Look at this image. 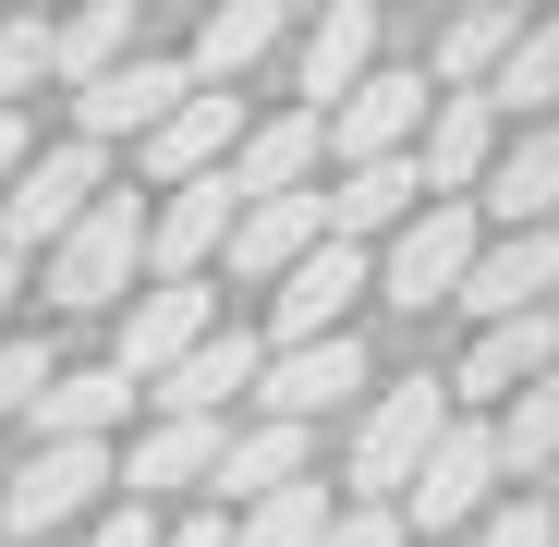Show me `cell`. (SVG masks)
<instances>
[{
	"mask_svg": "<svg viewBox=\"0 0 559 547\" xmlns=\"http://www.w3.org/2000/svg\"><path fill=\"white\" fill-rule=\"evenodd\" d=\"M353 293H378V255H365V243H317V255L293 267V281L267 293V329H280V353H293V341H341Z\"/></svg>",
	"mask_w": 559,
	"mask_h": 547,
	"instance_id": "30bf717a",
	"label": "cell"
},
{
	"mask_svg": "<svg viewBox=\"0 0 559 547\" xmlns=\"http://www.w3.org/2000/svg\"><path fill=\"white\" fill-rule=\"evenodd\" d=\"M499 487H511V463H499V426L487 414H462L438 450H426V475H414V499H402V523L414 535H450V523H487L499 511Z\"/></svg>",
	"mask_w": 559,
	"mask_h": 547,
	"instance_id": "8992f818",
	"label": "cell"
},
{
	"mask_svg": "<svg viewBox=\"0 0 559 547\" xmlns=\"http://www.w3.org/2000/svg\"><path fill=\"white\" fill-rule=\"evenodd\" d=\"M329 523H341V499L305 475V487H280V499L231 511V547H329Z\"/></svg>",
	"mask_w": 559,
	"mask_h": 547,
	"instance_id": "83f0119b",
	"label": "cell"
},
{
	"mask_svg": "<svg viewBox=\"0 0 559 547\" xmlns=\"http://www.w3.org/2000/svg\"><path fill=\"white\" fill-rule=\"evenodd\" d=\"M0 487H13V450H0Z\"/></svg>",
	"mask_w": 559,
	"mask_h": 547,
	"instance_id": "f35d334b",
	"label": "cell"
},
{
	"mask_svg": "<svg viewBox=\"0 0 559 547\" xmlns=\"http://www.w3.org/2000/svg\"><path fill=\"white\" fill-rule=\"evenodd\" d=\"M280 487H305V426H280V414H255V426H231V450H219V499H280Z\"/></svg>",
	"mask_w": 559,
	"mask_h": 547,
	"instance_id": "4316f807",
	"label": "cell"
},
{
	"mask_svg": "<svg viewBox=\"0 0 559 547\" xmlns=\"http://www.w3.org/2000/svg\"><path fill=\"white\" fill-rule=\"evenodd\" d=\"M219 450H231V426H146L134 438V463H122V487L134 499H158V487H219Z\"/></svg>",
	"mask_w": 559,
	"mask_h": 547,
	"instance_id": "484cf974",
	"label": "cell"
},
{
	"mask_svg": "<svg viewBox=\"0 0 559 547\" xmlns=\"http://www.w3.org/2000/svg\"><path fill=\"white\" fill-rule=\"evenodd\" d=\"M25 158H37V146H25V110H0V182H13Z\"/></svg>",
	"mask_w": 559,
	"mask_h": 547,
	"instance_id": "8d00e7d4",
	"label": "cell"
},
{
	"mask_svg": "<svg viewBox=\"0 0 559 547\" xmlns=\"http://www.w3.org/2000/svg\"><path fill=\"white\" fill-rule=\"evenodd\" d=\"M450 426H462V402H450L438 378L378 390V402H365V426H353V499H365V511H402L414 475H426V450H438Z\"/></svg>",
	"mask_w": 559,
	"mask_h": 547,
	"instance_id": "7a4b0ae2",
	"label": "cell"
},
{
	"mask_svg": "<svg viewBox=\"0 0 559 547\" xmlns=\"http://www.w3.org/2000/svg\"><path fill=\"white\" fill-rule=\"evenodd\" d=\"M487 110H499V122L523 110V134L559 110V25H523V49H511V61H499V85H487Z\"/></svg>",
	"mask_w": 559,
	"mask_h": 547,
	"instance_id": "f1b7e54d",
	"label": "cell"
},
{
	"mask_svg": "<svg viewBox=\"0 0 559 547\" xmlns=\"http://www.w3.org/2000/svg\"><path fill=\"white\" fill-rule=\"evenodd\" d=\"M426 122H438V73L378 61V73H365L353 98L329 110V146H341V170H378V158H414V146H426Z\"/></svg>",
	"mask_w": 559,
	"mask_h": 547,
	"instance_id": "5b68a950",
	"label": "cell"
},
{
	"mask_svg": "<svg viewBox=\"0 0 559 547\" xmlns=\"http://www.w3.org/2000/svg\"><path fill=\"white\" fill-rule=\"evenodd\" d=\"M85 547H158V511L146 499H110L98 523H85Z\"/></svg>",
	"mask_w": 559,
	"mask_h": 547,
	"instance_id": "e575fe53",
	"label": "cell"
},
{
	"mask_svg": "<svg viewBox=\"0 0 559 547\" xmlns=\"http://www.w3.org/2000/svg\"><path fill=\"white\" fill-rule=\"evenodd\" d=\"M134 414V378L122 365H61V390L37 402V438H73V450H110V426Z\"/></svg>",
	"mask_w": 559,
	"mask_h": 547,
	"instance_id": "cb8c5ba5",
	"label": "cell"
},
{
	"mask_svg": "<svg viewBox=\"0 0 559 547\" xmlns=\"http://www.w3.org/2000/svg\"><path fill=\"white\" fill-rule=\"evenodd\" d=\"M487 219H499V231H559V122H535V134L499 146V170H487Z\"/></svg>",
	"mask_w": 559,
	"mask_h": 547,
	"instance_id": "7402d4cb",
	"label": "cell"
},
{
	"mask_svg": "<svg viewBox=\"0 0 559 547\" xmlns=\"http://www.w3.org/2000/svg\"><path fill=\"white\" fill-rule=\"evenodd\" d=\"M378 73V0H329V13L305 25V61H293V85H305V110L329 122L353 85Z\"/></svg>",
	"mask_w": 559,
	"mask_h": 547,
	"instance_id": "ac0fdd59",
	"label": "cell"
},
{
	"mask_svg": "<svg viewBox=\"0 0 559 547\" xmlns=\"http://www.w3.org/2000/svg\"><path fill=\"white\" fill-rule=\"evenodd\" d=\"M475 255H487L475 207H450V195H438L414 231H390V255H378V293H390V305H414V317H426V305H462Z\"/></svg>",
	"mask_w": 559,
	"mask_h": 547,
	"instance_id": "52a82bcc",
	"label": "cell"
},
{
	"mask_svg": "<svg viewBox=\"0 0 559 547\" xmlns=\"http://www.w3.org/2000/svg\"><path fill=\"white\" fill-rule=\"evenodd\" d=\"M98 487H122L110 450H73V438H37L13 450V487H0V535H61V523H98Z\"/></svg>",
	"mask_w": 559,
	"mask_h": 547,
	"instance_id": "277c9868",
	"label": "cell"
},
{
	"mask_svg": "<svg viewBox=\"0 0 559 547\" xmlns=\"http://www.w3.org/2000/svg\"><path fill=\"white\" fill-rule=\"evenodd\" d=\"M49 73V25L37 13H13V25H0V110H25V85Z\"/></svg>",
	"mask_w": 559,
	"mask_h": 547,
	"instance_id": "1f68e13d",
	"label": "cell"
},
{
	"mask_svg": "<svg viewBox=\"0 0 559 547\" xmlns=\"http://www.w3.org/2000/svg\"><path fill=\"white\" fill-rule=\"evenodd\" d=\"M182 98H195V61H158V49H146V61H122L110 85H85V98H73V134H85V146H122V134L146 146Z\"/></svg>",
	"mask_w": 559,
	"mask_h": 547,
	"instance_id": "9c48e42d",
	"label": "cell"
},
{
	"mask_svg": "<svg viewBox=\"0 0 559 547\" xmlns=\"http://www.w3.org/2000/svg\"><path fill=\"white\" fill-rule=\"evenodd\" d=\"M280 37H293V13H280V0H219V13L195 25V85H243Z\"/></svg>",
	"mask_w": 559,
	"mask_h": 547,
	"instance_id": "d4e9b609",
	"label": "cell"
},
{
	"mask_svg": "<svg viewBox=\"0 0 559 547\" xmlns=\"http://www.w3.org/2000/svg\"><path fill=\"white\" fill-rule=\"evenodd\" d=\"M414 523L402 511H365V499H341V523H329V547H402Z\"/></svg>",
	"mask_w": 559,
	"mask_h": 547,
	"instance_id": "836d02e7",
	"label": "cell"
},
{
	"mask_svg": "<svg viewBox=\"0 0 559 547\" xmlns=\"http://www.w3.org/2000/svg\"><path fill=\"white\" fill-rule=\"evenodd\" d=\"M438 195H426V158H378V170H341L329 182V243H378V231H414Z\"/></svg>",
	"mask_w": 559,
	"mask_h": 547,
	"instance_id": "d6986e66",
	"label": "cell"
},
{
	"mask_svg": "<svg viewBox=\"0 0 559 547\" xmlns=\"http://www.w3.org/2000/svg\"><path fill=\"white\" fill-rule=\"evenodd\" d=\"M365 390V341L341 329V341H293V353H267V378H255V414H280V426H317L329 402H353Z\"/></svg>",
	"mask_w": 559,
	"mask_h": 547,
	"instance_id": "2e32d148",
	"label": "cell"
},
{
	"mask_svg": "<svg viewBox=\"0 0 559 547\" xmlns=\"http://www.w3.org/2000/svg\"><path fill=\"white\" fill-rule=\"evenodd\" d=\"M122 61H146V13H134V0H85V13L49 25V73L73 85V98H85V85H110Z\"/></svg>",
	"mask_w": 559,
	"mask_h": 547,
	"instance_id": "ffe728a7",
	"label": "cell"
},
{
	"mask_svg": "<svg viewBox=\"0 0 559 547\" xmlns=\"http://www.w3.org/2000/svg\"><path fill=\"white\" fill-rule=\"evenodd\" d=\"M231 219H243L231 170H207V182H182V195H158V219H146V267H158V281H207V255H231Z\"/></svg>",
	"mask_w": 559,
	"mask_h": 547,
	"instance_id": "7c38bea8",
	"label": "cell"
},
{
	"mask_svg": "<svg viewBox=\"0 0 559 547\" xmlns=\"http://www.w3.org/2000/svg\"><path fill=\"white\" fill-rule=\"evenodd\" d=\"M243 98H231V85H195V98H182L158 134H146V170H158V195H182V182H207V170H231L243 158Z\"/></svg>",
	"mask_w": 559,
	"mask_h": 547,
	"instance_id": "8fae6325",
	"label": "cell"
},
{
	"mask_svg": "<svg viewBox=\"0 0 559 547\" xmlns=\"http://www.w3.org/2000/svg\"><path fill=\"white\" fill-rule=\"evenodd\" d=\"M158 547H231V511H182V523H158Z\"/></svg>",
	"mask_w": 559,
	"mask_h": 547,
	"instance_id": "d590c367",
	"label": "cell"
},
{
	"mask_svg": "<svg viewBox=\"0 0 559 547\" xmlns=\"http://www.w3.org/2000/svg\"><path fill=\"white\" fill-rule=\"evenodd\" d=\"M487 426H499V463H511V475H547V463H559V365H547L511 414H487Z\"/></svg>",
	"mask_w": 559,
	"mask_h": 547,
	"instance_id": "f546056e",
	"label": "cell"
},
{
	"mask_svg": "<svg viewBox=\"0 0 559 547\" xmlns=\"http://www.w3.org/2000/svg\"><path fill=\"white\" fill-rule=\"evenodd\" d=\"M110 195V146H85V134H61V146H37L13 182H0V255H49V243H73V219Z\"/></svg>",
	"mask_w": 559,
	"mask_h": 547,
	"instance_id": "3957f363",
	"label": "cell"
},
{
	"mask_svg": "<svg viewBox=\"0 0 559 547\" xmlns=\"http://www.w3.org/2000/svg\"><path fill=\"white\" fill-rule=\"evenodd\" d=\"M146 219H158V207L134 195V182H110V195L73 219V243H49V255H37V293H49L61 317H110V305H134V267H146Z\"/></svg>",
	"mask_w": 559,
	"mask_h": 547,
	"instance_id": "6da1fadb",
	"label": "cell"
},
{
	"mask_svg": "<svg viewBox=\"0 0 559 547\" xmlns=\"http://www.w3.org/2000/svg\"><path fill=\"white\" fill-rule=\"evenodd\" d=\"M49 390H61V353H49L37 329H13V341H0V426H37Z\"/></svg>",
	"mask_w": 559,
	"mask_h": 547,
	"instance_id": "4dcf8cb0",
	"label": "cell"
},
{
	"mask_svg": "<svg viewBox=\"0 0 559 547\" xmlns=\"http://www.w3.org/2000/svg\"><path fill=\"white\" fill-rule=\"evenodd\" d=\"M255 378H267V341H255V329H219L207 353H182L170 378L146 390V402H158L170 426H219L231 402H255Z\"/></svg>",
	"mask_w": 559,
	"mask_h": 547,
	"instance_id": "4fadbf2b",
	"label": "cell"
},
{
	"mask_svg": "<svg viewBox=\"0 0 559 547\" xmlns=\"http://www.w3.org/2000/svg\"><path fill=\"white\" fill-rule=\"evenodd\" d=\"M414 158H426V195H450V207L487 195V170H499V110H487V98H438V122H426Z\"/></svg>",
	"mask_w": 559,
	"mask_h": 547,
	"instance_id": "44dd1931",
	"label": "cell"
},
{
	"mask_svg": "<svg viewBox=\"0 0 559 547\" xmlns=\"http://www.w3.org/2000/svg\"><path fill=\"white\" fill-rule=\"evenodd\" d=\"M13 293H25V255H0V341H13Z\"/></svg>",
	"mask_w": 559,
	"mask_h": 547,
	"instance_id": "74e56055",
	"label": "cell"
},
{
	"mask_svg": "<svg viewBox=\"0 0 559 547\" xmlns=\"http://www.w3.org/2000/svg\"><path fill=\"white\" fill-rule=\"evenodd\" d=\"M475 547H559V511H547V499L523 487V499H499V511L475 523Z\"/></svg>",
	"mask_w": 559,
	"mask_h": 547,
	"instance_id": "d6a6232c",
	"label": "cell"
},
{
	"mask_svg": "<svg viewBox=\"0 0 559 547\" xmlns=\"http://www.w3.org/2000/svg\"><path fill=\"white\" fill-rule=\"evenodd\" d=\"M329 243V195H317V182H305V195H255L243 219H231V281H293V267Z\"/></svg>",
	"mask_w": 559,
	"mask_h": 547,
	"instance_id": "e0dca14e",
	"label": "cell"
},
{
	"mask_svg": "<svg viewBox=\"0 0 559 547\" xmlns=\"http://www.w3.org/2000/svg\"><path fill=\"white\" fill-rule=\"evenodd\" d=\"M559 365V317H511V329H475V353H462V378H450V402L462 414H511L535 378Z\"/></svg>",
	"mask_w": 559,
	"mask_h": 547,
	"instance_id": "5bb4252c",
	"label": "cell"
},
{
	"mask_svg": "<svg viewBox=\"0 0 559 547\" xmlns=\"http://www.w3.org/2000/svg\"><path fill=\"white\" fill-rule=\"evenodd\" d=\"M317 146H329V122H317V110H267V122L243 134V158H231V195H243V207H255V195H305Z\"/></svg>",
	"mask_w": 559,
	"mask_h": 547,
	"instance_id": "603a6c76",
	"label": "cell"
},
{
	"mask_svg": "<svg viewBox=\"0 0 559 547\" xmlns=\"http://www.w3.org/2000/svg\"><path fill=\"white\" fill-rule=\"evenodd\" d=\"M207 341H219V293H207V281H146V293L122 305L110 365H122L134 390H158L170 365H182V353H207Z\"/></svg>",
	"mask_w": 559,
	"mask_h": 547,
	"instance_id": "ba28073f",
	"label": "cell"
},
{
	"mask_svg": "<svg viewBox=\"0 0 559 547\" xmlns=\"http://www.w3.org/2000/svg\"><path fill=\"white\" fill-rule=\"evenodd\" d=\"M547 293H559V231H499L475 255V281H462V317L511 329V317H547Z\"/></svg>",
	"mask_w": 559,
	"mask_h": 547,
	"instance_id": "9a60e30c",
	"label": "cell"
}]
</instances>
